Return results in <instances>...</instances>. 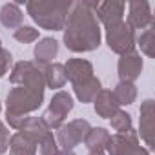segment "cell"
<instances>
[{"label": "cell", "instance_id": "cell-32", "mask_svg": "<svg viewBox=\"0 0 155 155\" xmlns=\"http://www.w3.org/2000/svg\"><path fill=\"white\" fill-rule=\"evenodd\" d=\"M0 111H2V102H0Z\"/></svg>", "mask_w": 155, "mask_h": 155}, {"label": "cell", "instance_id": "cell-3", "mask_svg": "<svg viewBox=\"0 0 155 155\" xmlns=\"http://www.w3.org/2000/svg\"><path fill=\"white\" fill-rule=\"evenodd\" d=\"M44 102V91L28 86H15L6 99V113L29 115L37 111Z\"/></svg>", "mask_w": 155, "mask_h": 155}, {"label": "cell", "instance_id": "cell-23", "mask_svg": "<svg viewBox=\"0 0 155 155\" xmlns=\"http://www.w3.org/2000/svg\"><path fill=\"white\" fill-rule=\"evenodd\" d=\"M153 29H155V24H151L148 29H144V31L140 33L139 40H137L140 51H142L148 58H153V57H155V31H153Z\"/></svg>", "mask_w": 155, "mask_h": 155}, {"label": "cell", "instance_id": "cell-28", "mask_svg": "<svg viewBox=\"0 0 155 155\" xmlns=\"http://www.w3.org/2000/svg\"><path fill=\"white\" fill-rule=\"evenodd\" d=\"M9 139H11V133L8 130V126L0 120V155L8 153V150H9Z\"/></svg>", "mask_w": 155, "mask_h": 155}, {"label": "cell", "instance_id": "cell-2", "mask_svg": "<svg viewBox=\"0 0 155 155\" xmlns=\"http://www.w3.org/2000/svg\"><path fill=\"white\" fill-rule=\"evenodd\" d=\"M71 4L69 0H31L26 4V11L40 29L62 31Z\"/></svg>", "mask_w": 155, "mask_h": 155}, {"label": "cell", "instance_id": "cell-15", "mask_svg": "<svg viewBox=\"0 0 155 155\" xmlns=\"http://www.w3.org/2000/svg\"><path fill=\"white\" fill-rule=\"evenodd\" d=\"M35 55V62L38 66H48L53 62V58L58 55V40H55L53 37H44L38 40V44L33 49Z\"/></svg>", "mask_w": 155, "mask_h": 155}, {"label": "cell", "instance_id": "cell-17", "mask_svg": "<svg viewBox=\"0 0 155 155\" xmlns=\"http://www.w3.org/2000/svg\"><path fill=\"white\" fill-rule=\"evenodd\" d=\"M44 82L48 88L51 90H62L66 81V71H64V64L60 62H51L48 66H44Z\"/></svg>", "mask_w": 155, "mask_h": 155}, {"label": "cell", "instance_id": "cell-25", "mask_svg": "<svg viewBox=\"0 0 155 155\" xmlns=\"http://www.w3.org/2000/svg\"><path fill=\"white\" fill-rule=\"evenodd\" d=\"M40 29H37V28H33V26H20V28H17L15 29V33H13V37H15V40L17 42H20V44H31V42H35V40H38V33Z\"/></svg>", "mask_w": 155, "mask_h": 155}, {"label": "cell", "instance_id": "cell-6", "mask_svg": "<svg viewBox=\"0 0 155 155\" xmlns=\"http://www.w3.org/2000/svg\"><path fill=\"white\" fill-rule=\"evenodd\" d=\"M75 102H73V95L69 91H64V90H58L55 91V95L51 97L49 101V106L46 108L44 115H42V120L46 122V126L49 130H58L66 117L69 115V111L73 110Z\"/></svg>", "mask_w": 155, "mask_h": 155}, {"label": "cell", "instance_id": "cell-19", "mask_svg": "<svg viewBox=\"0 0 155 155\" xmlns=\"http://www.w3.org/2000/svg\"><path fill=\"white\" fill-rule=\"evenodd\" d=\"M22 20H24V13L17 2H8L0 8V22H2V26H6L9 29H13V28L17 29L22 26Z\"/></svg>", "mask_w": 155, "mask_h": 155}, {"label": "cell", "instance_id": "cell-22", "mask_svg": "<svg viewBox=\"0 0 155 155\" xmlns=\"http://www.w3.org/2000/svg\"><path fill=\"white\" fill-rule=\"evenodd\" d=\"M113 95H115L119 106H130L137 101V88H135V84L119 82L113 90Z\"/></svg>", "mask_w": 155, "mask_h": 155}, {"label": "cell", "instance_id": "cell-16", "mask_svg": "<svg viewBox=\"0 0 155 155\" xmlns=\"http://www.w3.org/2000/svg\"><path fill=\"white\" fill-rule=\"evenodd\" d=\"M20 135H24L28 140H31L33 144H38L48 133H51V130L46 126V122L42 120V117H28V120L24 122V126L18 130Z\"/></svg>", "mask_w": 155, "mask_h": 155}, {"label": "cell", "instance_id": "cell-24", "mask_svg": "<svg viewBox=\"0 0 155 155\" xmlns=\"http://www.w3.org/2000/svg\"><path fill=\"white\" fill-rule=\"evenodd\" d=\"M110 124L111 128L117 131V133H128L133 130V120H131V115L124 110H119L111 119H110Z\"/></svg>", "mask_w": 155, "mask_h": 155}, {"label": "cell", "instance_id": "cell-12", "mask_svg": "<svg viewBox=\"0 0 155 155\" xmlns=\"http://www.w3.org/2000/svg\"><path fill=\"white\" fill-rule=\"evenodd\" d=\"M64 71H66V81L71 82V86L82 84L86 81H90L93 75V64L86 58H69L64 64Z\"/></svg>", "mask_w": 155, "mask_h": 155}, {"label": "cell", "instance_id": "cell-21", "mask_svg": "<svg viewBox=\"0 0 155 155\" xmlns=\"http://www.w3.org/2000/svg\"><path fill=\"white\" fill-rule=\"evenodd\" d=\"M108 139H110V131L106 128H90L84 144L88 150H104Z\"/></svg>", "mask_w": 155, "mask_h": 155}, {"label": "cell", "instance_id": "cell-11", "mask_svg": "<svg viewBox=\"0 0 155 155\" xmlns=\"http://www.w3.org/2000/svg\"><path fill=\"white\" fill-rule=\"evenodd\" d=\"M142 68H144V62H142V57L137 51H131L128 55H122L119 58V62H117V71H119L120 82L133 84L139 77H140Z\"/></svg>", "mask_w": 155, "mask_h": 155}, {"label": "cell", "instance_id": "cell-8", "mask_svg": "<svg viewBox=\"0 0 155 155\" xmlns=\"http://www.w3.org/2000/svg\"><path fill=\"white\" fill-rule=\"evenodd\" d=\"M90 122L86 119H73L68 124H62L57 130V144L60 146V150H69L73 151L75 146H79L81 142H84L88 131H90Z\"/></svg>", "mask_w": 155, "mask_h": 155}, {"label": "cell", "instance_id": "cell-26", "mask_svg": "<svg viewBox=\"0 0 155 155\" xmlns=\"http://www.w3.org/2000/svg\"><path fill=\"white\" fill-rule=\"evenodd\" d=\"M37 150L40 151V155H57L58 153V144H57V139L53 137V133H48L37 144Z\"/></svg>", "mask_w": 155, "mask_h": 155}, {"label": "cell", "instance_id": "cell-4", "mask_svg": "<svg viewBox=\"0 0 155 155\" xmlns=\"http://www.w3.org/2000/svg\"><path fill=\"white\" fill-rule=\"evenodd\" d=\"M104 28H106L104 29L106 44L113 53L122 57V55L135 51V31L128 26L126 20H119V22H113Z\"/></svg>", "mask_w": 155, "mask_h": 155}, {"label": "cell", "instance_id": "cell-27", "mask_svg": "<svg viewBox=\"0 0 155 155\" xmlns=\"http://www.w3.org/2000/svg\"><path fill=\"white\" fill-rule=\"evenodd\" d=\"M11 62H13V55L9 53V49L0 48V79H2V77L8 73Z\"/></svg>", "mask_w": 155, "mask_h": 155}, {"label": "cell", "instance_id": "cell-33", "mask_svg": "<svg viewBox=\"0 0 155 155\" xmlns=\"http://www.w3.org/2000/svg\"><path fill=\"white\" fill-rule=\"evenodd\" d=\"M0 48H2V40H0Z\"/></svg>", "mask_w": 155, "mask_h": 155}, {"label": "cell", "instance_id": "cell-9", "mask_svg": "<svg viewBox=\"0 0 155 155\" xmlns=\"http://www.w3.org/2000/svg\"><path fill=\"white\" fill-rule=\"evenodd\" d=\"M128 26L135 29H148L153 24V15L150 2L146 0H131L128 2Z\"/></svg>", "mask_w": 155, "mask_h": 155}, {"label": "cell", "instance_id": "cell-29", "mask_svg": "<svg viewBox=\"0 0 155 155\" xmlns=\"http://www.w3.org/2000/svg\"><path fill=\"white\" fill-rule=\"evenodd\" d=\"M28 117H29V115H13V113H6V120H8V124H9L13 130H17V131L24 126V122L28 120Z\"/></svg>", "mask_w": 155, "mask_h": 155}, {"label": "cell", "instance_id": "cell-10", "mask_svg": "<svg viewBox=\"0 0 155 155\" xmlns=\"http://www.w3.org/2000/svg\"><path fill=\"white\" fill-rule=\"evenodd\" d=\"M139 133L140 139L144 140V144L148 146V150L153 148V130H155V102L151 99H146L140 104L139 110Z\"/></svg>", "mask_w": 155, "mask_h": 155}, {"label": "cell", "instance_id": "cell-31", "mask_svg": "<svg viewBox=\"0 0 155 155\" xmlns=\"http://www.w3.org/2000/svg\"><path fill=\"white\" fill-rule=\"evenodd\" d=\"M57 155H77V153H73V151H69V150H58Z\"/></svg>", "mask_w": 155, "mask_h": 155}, {"label": "cell", "instance_id": "cell-5", "mask_svg": "<svg viewBox=\"0 0 155 155\" xmlns=\"http://www.w3.org/2000/svg\"><path fill=\"white\" fill-rule=\"evenodd\" d=\"M9 82L15 86H28L33 90H46L44 82V68L31 60H20L13 66L9 73Z\"/></svg>", "mask_w": 155, "mask_h": 155}, {"label": "cell", "instance_id": "cell-7", "mask_svg": "<svg viewBox=\"0 0 155 155\" xmlns=\"http://www.w3.org/2000/svg\"><path fill=\"white\" fill-rule=\"evenodd\" d=\"M106 155H150V150L140 146L137 131H128V133H115L110 135L106 148Z\"/></svg>", "mask_w": 155, "mask_h": 155}, {"label": "cell", "instance_id": "cell-18", "mask_svg": "<svg viewBox=\"0 0 155 155\" xmlns=\"http://www.w3.org/2000/svg\"><path fill=\"white\" fill-rule=\"evenodd\" d=\"M101 90H102V84H101V81H99V77H91L90 81H86V82H82V84L73 86V93H75V97L79 99L82 104H90V102H93L95 97H97V93H99Z\"/></svg>", "mask_w": 155, "mask_h": 155}, {"label": "cell", "instance_id": "cell-14", "mask_svg": "<svg viewBox=\"0 0 155 155\" xmlns=\"http://www.w3.org/2000/svg\"><path fill=\"white\" fill-rule=\"evenodd\" d=\"M93 106H95V113L99 117H102V119H111L120 110L113 91L111 90H104V88L97 93V97L93 101Z\"/></svg>", "mask_w": 155, "mask_h": 155}, {"label": "cell", "instance_id": "cell-13", "mask_svg": "<svg viewBox=\"0 0 155 155\" xmlns=\"http://www.w3.org/2000/svg\"><path fill=\"white\" fill-rule=\"evenodd\" d=\"M95 17L99 20V24L102 22L104 26H110L113 22L124 20V11H126V4L124 2H117V0H108V2H97L95 6Z\"/></svg>", "mask_w": 155, "mask_h": 155}, {"label": "cell", "instance_id": "cell-20", "mask_svg": "<svg viewBox=\"0 0 155 155\" xmlns=\"http://www.w3.org/2000/svg\"><path fill=\"white\" fill-rule=\"evenodd\" d=\"M9 155H37V144L28 140L20 133H13L9 139Z\"/></svg>", "mask_w": 155, "mask_h": 155}, {"label": "cell", "instance_id": "cell-30", "mask_svg": "<svg viewBox=\"0 0 155 155\" xmlns=\"http://www.w3.org/2000/svg\"><path fill=\"white\" fill-rule=\"evenodd\" d=\"M88 155H106V151L104 150H90Z\"/></svg>", "mask_w": 155, "mask_h": 155}, {"label": "cell", "instance_id": "cell-1", "mask_svg": "<svg viewBox=\"0 0 155 155\" xmlns=\"http://www.w3.org/2000/svg\"><path fill=\"white\" fill-rule=\"evenodd\" d=\"M97 2L79 0L73 2L64 24V46L73 53H88L95 51L101 46L102 31L95 17Z\"/></svg>", "mask_w": 155, "mask_h": 155}]
</instances>
